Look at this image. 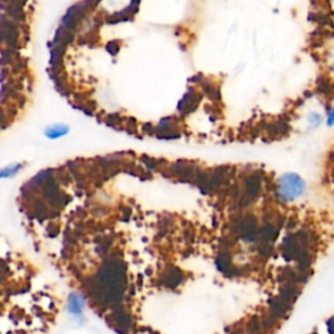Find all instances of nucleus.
Returning a JSON list of instances; mask_svg holds the SVG:
<instances>
[{"label":"nucleus","instance_id":"obj_1","mask_svg":"<svg viewBox=\"0 0 334 334\" xmlns=\"http://www.w3.org/2000/svg\"><path fill=\"white\" fill-rule=\"evenodd\" d=\"M304 182L297 174H285L278 182V195L285 201H293L304 192Z\"/></svg>","mask_w":334,"mask_h":334},{"label":"nucleus","instance_id":"obj_2","mask_svg":"<svg viewBox=\"0 0 334 334\" xmlns=\"http://www.w3.org/2000/svg\"><path fill=\"white\" fill-rule=\"evenodd\" d=\"M1 37H3V41L7 42L9 48L16 47L18 42V29H17L16 22L8 20L5 14L1 16Z\"/></svg>","mask_w":334,"mask_h":334},{"label":"nucleus","instance_id":"obj_3","mask_svg":"<svg viewBox=\"0 0 334 334\" xmlns=\"http://www.w3.org/2000/svg\"><path fill=\"white\" fill-rule=\"evenodd\" d=\"M197 101H199V99H197V95H195V93L191 90L186 97L183 98L182 102L179 103V110L182 112L192 111L193 108L196 107V105H197Z\"/></svg>","mask_w":334,"mask_h":334},{"label":"nucleus","instance_id":"obj_4","mask_svg":"<svg viewBox=\"0 0 334 334\" xmlns=\"http://www.w3.org/2000/svg\"><path fill=\"white\" fill-rule=\"evenodd\" d=\"M246 188L248 197L256 196L257 192H259V189H260V178L257 175H251L246 180Z\"/></svg>","mask_w":334,"mask_h":334},{"label":"nucleus","instance_id":"obj_5","mask_svg":"<svg viewBox=\"0 0 334 334\" xmlns=\"http://www.w3.org/2000/svg\"><path fill=\"white\" fill-rule=\"evenodd\" d=\"M68 129L69 128H68L67 125L56 124L46 131V136H47L48 139H57V137H61V136L67 135Z\"/></svg>","mask_w":334,"mask_h":334},{"label":"nucleus","instance_id":"obj_6","mask_svg":"<svg viewBox=\"0 0 334 334\" xmlns=\"http://www.w3.org/2000/svg\"><path fill=\"white\" fill-rule=\"evenodd\" d=\"M82 307H84V303H82L81 298L77 297V295H72L71 299H69V310L74 315H80Z\"/></svg>","mask_w":334,"mask_h":334},{"label":"nucleus","instance_id":"obj_7","mask_svg":"<svg viewBox=\"0 0 334 334\" xmlns=\"http://www.w3.org/2000/svg\"><path fill=\"white\" fill-rule=\"evenodd\" d=\"M21 167H22V166H21V165L8 166V167H5V169H4L3 171H1V176H3V178H7V176H9V175H14V174H16V172L18 171V170H20Z\"/></svg>","mask_w":334,"mask_h":334},{"label":"nucleus","instance_id":"obj_8","mask_svg":"<svg viewBox=\"0 0 334 334\" xmlns=\"http://www.w3.org/2000/svg\"><path fill=\"white\" fill-rule=\"evenodd\" d=\"M328 125H334V107L328 116Z\"/></svg>","mask_w":334,"mask_h":334}]
</instances>
